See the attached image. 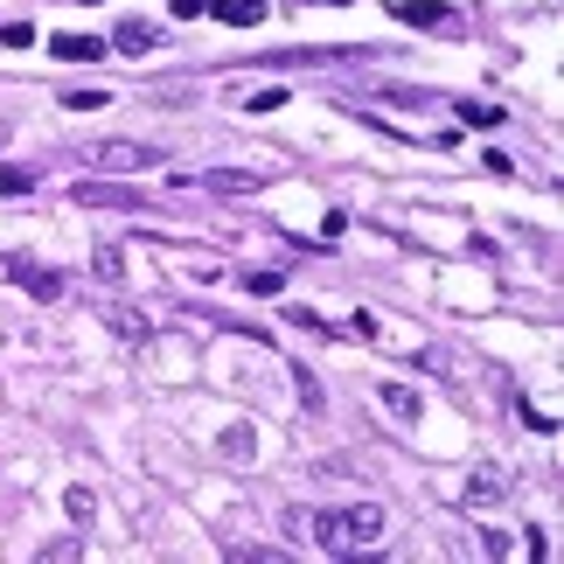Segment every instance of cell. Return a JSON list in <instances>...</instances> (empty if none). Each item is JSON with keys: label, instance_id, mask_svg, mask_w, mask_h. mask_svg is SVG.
<instances>
[{"label": "cell", "instance_id": "cell-5", "mask_svg": "<svg viewBox=\"0 0 564 564\" xmlns=\"http://www.w3.org/2000/svg\"><path fill=\"white\" fill-rule=\"evenodd\" d=\"M8 279H14V286H29L35 300H63V272H42V265H29V258H14Z\"/></svg>", "mask_w": 564, "mask_h": 564}, {"label": "cell", "instance_id": "cell-7", "mask_svg": "<svg viewBox=\"0 0 564 564\" xmlns=\"http://www.w3.org/2000/svg\"><path fill=\"white\" fill-rule=\"evenodd\" d=\"M154 21H119V29H112V42H105V50H119V56H147V50H154Z\"/></svg>", "mask_w": 564, "mask_h": 564}, {"label": "cell", "instance_id": "cell-15", "mask_svg": "<svg viewBox=\"0 0 564 564\" xmlns=\"http://www.w3.org/2000/svg\"><path fill=\"white\" fill-rule=\"evenodd\" d=\"M35 557H42V564H77V557H84V536H56V544H42Z\"/></svg>", "mask_w": 564, "mask_h": 564}, {"label": "cell", "instance_id": "cell-24", "mask_svg": "<svg viewBox=\"0 0 564 564\" xmlns=\"http://www.w3.org/2000/svg\"><path fill=\"white\" fill-rule=\"evenodd\" d=\"M77 8H98V0H77Z\"/></svg>", "mask_w": 564, "mask_h": 564}, {"label": "cell", "instance_id": "cell-10", "mask_svg": "<svg viewBox=\"0 0 564 564\" xmlns=\"http://www.w3.org/2000/svg\"><path fill=\"white\" fill-rule=\"evenodd\" d=\"M509 495V481H502V467H474V481H467V502L474 509H495Z\"/></svg>", "mask_w": 564, "mask_h": 564}, {"label": "cell", "instance_id": "cell-11", "mask_svg": "<svg viewBox=\"0 0 564 564\" xmlns=\"http://www.w3.org/2000/svg\"><path fill=\"white\" fill-rule=\"evenodd\" d=\"M390 14H398L404 21V29H446V8H432V0H398V8H390Z\"/></svg>", "mask_w": 564, "mask_h": 564}, {"label": "cell", "instance_id": "cell-17", "mask_svg": "<svg viewBox=\"0 0 564 564\" xmlns=\"http://www.w3.org/2000/svg\"><path fill=\"white\" fill-rule=\"evenodd\" d=\"M42 29H35V21H8V29H0V42H8V50H29V42H35Z\"/></svg>", "mask_w": 564, "mask_h": 564}, {"label": "cell", "instance_id": "cell-14", "mask_svg": "<svg viewBox=\"0 0 564 564\" xmlns=\"http://www.w3.org/2000/svg\"><path fill=\"white\" fill-rule=\"evenodd\" d=\"M91 272L105 279V286H119V279H126V251H119V245H98V251H91Z\"/></svg>", "mask_w": 564, "mask_h": 564}, {"label": "cell", "instance_id": "cell-9", "mask_svg": "<svg viewBox=\"0 0 564 564\" xmlns=\"http://www.w3.org/2000/svg\"><path fill=\"white\" fill-rule=\"evenodd\" d=\"M98 314H105V328L126 335V341H154V321L133 314V307H119V300H112V307H98Z\"/></svg>", "mask_w": 564, "mask_h": 564}, {"label": "cell", "instance_id": "cell-20", "mask_svg": "<svg viewBox=\"0 0 564 564\" xmlns=\"http://www.w3.org/2000/svg\"><path fill=\"white\" fill-rule=\"evenodd\" d=\"M286 536H300V544H307V536H314V509H286Z\"/></svg>", "mask_w": 564, "mask_h": 564}, {"label": "cell", "instance_id": "cell-3", "mask_svg": "<svg viewBox=\"0 0 564 564\" xmlns=\"http://www.w3.org/2000/svg\"><path fill=\"white\" fill-rule=\"evenodd\" d=\"M70 203H84V209H140V195L126 188V182H98V175H84V182L70 188Z\"/></svg>", "mask_w": 564, "mask_h": 564}, {"label": "cell", "instance_id": "cell-1", "mask_svg": "<svg viewBox=\"0 0 564 564\" xmlns=\"http://www.w3.org/2000/svg\"><path fill=\"white\" fill-rule=\"evenodd\" d=\"M383 536V509L377 502H349V509H314V544L328 557H362Z\"/></svg>", "mask_w": 564, "mask_h": 564}, {"label": "cell", "instance_id": "cell-13", "mask_svg": "<svg viewBox=\"0 0 564 564\" xmlns=\"http://www.w3.org/2000/svg\"><path fill=\"white\" fill-rule=\"evenodd\" d=\"M216 453H224V460H251V453H258V432L251 425H230L224 440H216Z\"/></svg>", "mask_w": 564, "mask_h": 564}, {"label": "cell", "instance_id": "cell-22", "mask_svg": "<svg viewBox=\"0 0 564 564\" xmlns=\"http://www.w3.org/2000/svg\"><path fill=\"white\" fill-rule=\"evenodd\" d=\"M460 119H467V126H495V105H474V98H467V105H460Z\"/></svg>", "mask_w": 564, "mask_h": 564}, {"label": "cell", "instance_id": "cell-23", "mask_svg": "<svg viewBox=\"0 0 564 564\" xmlns=\"http://www.w3.org/2000/svg\"><path fill=\"white\" fill-rule=\"evenodd\" d=\"M314 8H349V0H314Z\"/></svg>", "mask_w": 564, "mask_h": 564}, {"label": "cell", "instance_id": "cell-8", "mask_svg": "<svg viewBox=\"0 0 564 564\" xmlns=\"http://www.w3.org/2000/svg\"><path fill=\"white\" fill-rule=\"evenodd\" d=\"M377 404L390 411V419H404V425H419V390H411V383H377Z\"/></svg>", "mask_w": 564, "mask_h": 564}, {"label": "cell", "instance_id": "cell-16", "mask_svg": "<svg viewBox=\"0 0 564 564\" xmlns=\"http://www.w3.org/2000/svg\"><path fill=\"white\" fill-rule=\"evenodd\" d=\"M63 502H70V516H77V523H91V516H98V495L84 488V481H77L70 495H63Z\"/></svg>", "mask_w": 564, "mask_h": 564}, {"label": "cell", "instance_id": "cell-21", "mask_svg": "<svg viewBox=\"0 0 564 564\" xmlns=\"http://www.w3.org/2000/svg\"><path fill=\"white\" fill-rule=\"evenodd\" d=\"M63 105H70V112H91V105H105V91H63Z\"/></svg>", "mask_w": 564, "mask_h": 564}, {"label": "cell", "instance_id": "cell-6", "mask_svg": "<svg viewBox=\"0 0 564 564\" xmlns=\"http://www.w3.org/2000/svg\"><path fill=\"white\" fill-rule=\"evenodd\" d=\"M203 14L230 21V29H258V21H265V0H203Z\"/></svg>", "mask_w": 564, "mask_h": 564}, {"label": "cell", "instance_id": "cell-12", "mask_svg": "<svg viewBox=\"0 0 564 564\" xmlns=\"http://www.w3.org/2000/svg\"><path fill=\"white\" fill-rule=\"evenodd\" d=\"M50 50H56L63 63H91V56H105V42H98V35H56Z\"/></svg>", "mask_w": 564, "mask_h": 564}, {"label": "cell", "instance_id": "cell-2", "mask_svg": "<svg viewBox=\"0 0 564 564\" xmlns=\"http://www.w3.org/2000/svg\"><path fill=\"white\" fill-rule=\"evenodd\" d=\"M161 161H167L161 147H140V140H98L91 154H84L91 175H147V167H161Z\"/></svg>", "mask_w": 564, "mask_h": 564}, {"label": "cell", "instance_id": "cell-18", "mask_svg": "<svg viewBox=\"0 0 564 564\" xmlns=\"http://www.w3.org/2000/svg\"><path fill=\"white\" fill-rule=\"evenodd\" d=\"M29 188H35L29 167H0V195H29Z\"/></svg>", "mask_w": 564, "mask_h": 564}, {"label": "cell", "instance_id": "cell-19", "mask_svg": "<svg viewBox=\"0 0 564 564\" xmlns=\"http://www.w3.org/2000/svg\"><path fill=\"white\" fill-rule=\"evenodd\" d=\"M237 564H279V557H286V551H272V544H245V551H230Z\"/></svg>", "mask_w": 564, "mask_h": 564}, {"label": "cell", "instance_id": "cell-4", "mask_svg": "<svg viewBox=\"0 0 564 564\" xmlns=\"http://www.w3.org/2000/svg\"><path fill=\"white\" fill-rule=\"evenodd\" d=\"M203 188L209 195H258V188H265V175H258V167H209Z\"/></svg>", "mask_w": 564, "mask_h": 564}]
</instances>
